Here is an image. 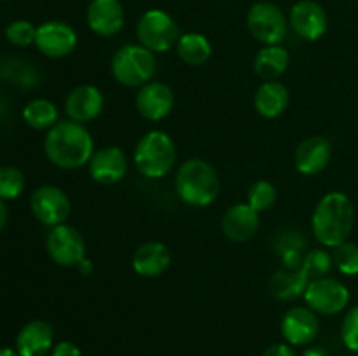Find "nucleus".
I'll return each mask as SVG.
<instances>
[{"instance_id":"nucleus-1","label":"nucleus","mask_w":358,"mask_h":356,"mask_svg":"<svg viewBox=\"0 0 358 356\" xmlns=\"http://www.w3.org/2000/svg\"><path fill=\"white\" fill-rule=\"evenodd\" d=\"M45 157L62 170H79L87 166L94 154V140L86 124L70 119L58 121L44 140Z\"/></svg>"},{"instance_id":"nucleus-2","label":"nucleus","mask_w":358,"mask_h":356,"mask_svg":"<svg viewBox=\"0 0 358 356\" xmlns=\"http://www.w3.org/2000/svg\"><path fill=\"white\" fill-rule=\"evenodd\" d=\"M355 225V206L345 192H327L315 206L311 232L325 248H336L348 241Z\"/></svg>"},{"instance_id":"nucleus-29","label":"nucleus","mask_w":358,"mask_h":356,"mask_svg":"<svg viewBox=\"0 0 358 356\" xmlns=\"http://www.w3.org/2000/svg\"><path fill=\"white\" fill-rule=\"evenodd\" d=\"M24 175L14 166L0 168V199H16L23 194Z\"/></svg>"},{"instance_id":"nucleus-33","label":"nucleus","mask_w":358,"mask_h":356,"mask_svg":"<svg viewBox=\"0 0 358 356\" xmlns=\"http://www.w3.org/2000/svg\"><path fill=\"white\" fill-rule=\"evenodd\" d=\"M51 356H83V351H80L79 346L73 344V342L62 341L58 342V344H55Z\"/></svg>"},{"instance_id":"nucleus-31","label":"nucleus","mask_w":358,"mask_h":356,"mask_svg":"<svg viewBox=\"0 0 358 356\" xmlns=\"http://www.w3.org/2000/svg\"><path fill=\"white\" fill-rule=\"evenodd\" d=\"M6 37L10 44L17 45V47H27V45L35 44V37H37V28L27 20H16L13 23L7 24Z\"/></svg>"},{"instance_id":"nucleus-38","label":"nucleus","mask_w":358,"mask_h":356,"mask_svg":"<svg viewBox=\"0 0 358 356\" xmlns=\"http://www.w3.org/2000/svg\"><path fill=\"white\" fill-rule=\"evenodd\" d=\"M0 356H20V355H17L16 349H10V348H0Z\"/></svg>"},{"instance_id":"nucleus-16","label":"nucleus","mask_w":358,"mask_h":356,"mask_svg":"<svg viewBox=\"0 0 358 356\" xmlns=\"http://www.w3.org/2000/svg\"><path fill=\"white\" fill-rule=\"evenodd\" d=\"M105 96L93 84H80L73 87L65 100V114L70 121L87 124L103 112Z\"/></svg>"},{"instance_id":"nucleus-22","label":"nucleus","mask_w":358,"mask_h":356,"mask_svg":"<svg viewBox=\"0 0 358 356\" xmlns=\"http://www.w3.org/2000/svg\"><path fill=\"white\" fill-rule=\"evenodd\" d=\"M290 91L280 80H264L254 94V107L264 119H276L289 108Z\"/></svg>"},{"instance_id":"nucleus-15","label":"nucleus","mask_w":358,"mask_h":356,"mask_svg":"<svg viewBox=\"0 0 358 356\" xmlns=\"http://www.w3.org/2000/svg\"><path fill=\"white\" fill-rule=\"evenodd\" d=\"M283 339L290 346H308L320 332L318 314L308 306H294L283 314L280 323Z\"/></svg>"},{"instance_id":"nucleus-18","label":"nucleus","mask_w":358,"mask_h":356,"mask_svg":"<svg viewBox=\"0 0 358 356\" xmlns=\"http://www.w3.org/2000/svg\"><path fill=\"white\" fill-rule=\"evenodd\" d=\"M332 157V143L325 136H310L297 145L294 152V166L301 175H318L329 166Z\"/></svg>"},{"instance_id":"nucleus-8","label":"nucleus","mask_w":358,"mask_h":356,"mask_svg":"<svg viewBox=\"0 0 358 356\" xmlns=\"http://www.w3.org/2000/svg\"><path fill=\"white\" fill-rule=\"evenodd\" d=\"M303 299L306 306L317 314L334 316L348 307L352 293L343 281L331 276H324V278L311 279Z\"/></svg>"},{"instance_id":"nucleus-13","label":"nucleus","mask_w":358,"mask_h":356,"mask_svg":"<svg viewBox=\"0 0 358 356\" xmlns=\"http://www.w3.org/2000/svg\"><path fill=\"white\" fill-rule=\"evenodd\" d=\"M175 107V94L168 84L150 80L138 87L135 96V108L145 121L157 122L171 114Z\"/></svg>"},{"instance_id":"nucleus-12","label":"nucleus","mask_w":358,"mask_h":356,"mask_svg":"<svg viewBox=\"0 0 358 356\" xmlns=\"http://www.w3.org/2000/svg\"><path fill=\"white\" fill-rule=\"evenodd\" d=\"M77 31L65 21H45L37 27L35 47L48 58H65L77 47Z\"/></svg>"},{"instance_id":"nucleus-35","label":"nucleus","mask_w":358,"mask_h":356,"mask_svg":"<svg viewBox=\"0 0 358 356\" xmlns=\"http://www.w3.org/2000/svg\"><path fill=\"white\" fill-rule=\"evenodd\" d=\"M76 269H77V271H79L80 274H83V276H90L91 272H93L94 265H93V262L90 260V258L84 257L83 260H80L79 264H77V267H76Z\"/></svg>"},{"instance_id":"nucleus-32","label":"nucleus","mask_w":358,"mask_h":356,"mask_svg":"<svg viewBox=\"0 0 358 356\" xmlns=\"http://www.w3.org/2000/svg\"><path fill=\"white\" fill-rule=\"evenodd\" d=\"M341 341L350 351L358 353V304L350 307L343 318Z\"/></svg>"},{"instance_id":"nucleus-3","label":"nucleus","mask_w":358,"mask_h":356,"mask_svg":"<svg viewBox=\"0 0 358 356\" xmlns=\"http://www.w3.org/2000/svg\"><path fill=\"white\" fill-rule=\"evenodd\" d=\"M175 192L184 205L205 208L219 198V173L208 161L191 157L180 164L175 175Z\"/></svg>"},{"instance_id":"nucleus-11","label":"nucleus","mask_w":358,"mask_h":356,"mask_svg":"<svg viewBox=\"0 0 358 356\" xmlns=\"http://www.w3.org/2000/svg\"><path fill=\"white\" fill-rule=\"evenodd\" d=\"M289 27L303 40H318L329 28L327 10L315 0H299L290 7Z\"/></svg>"},{"instance_id":"nucleus-14","label":"nucleus","mask_w":358,"mask_h":356,"mask_svg":"<svg viewBox=\"0 0 358 356\" xmlns=\"http://www.w3.org/2000/svg\"><path fill=\"white\" fill-rule=\"evenodd\" d=\"M90 177L96 184L114 185L119 184L128 173V157L124 150L117 145H107L94 150L87 163Z\"/></svg>"},{"instance_id":"nucleus-20","label":"nucleus","mask_w":358,"mask_h":356,"mask_svg":"<svg viewBox=\"0 0 358 356\" xmlns=\"http://www.w3.org/2000/svg\"><path fill=\"white\" fill-rule=\"evenodd\" d=\"M55 348V330L44 320H31L16 337V351L20 356H45Z\"/></svg>"},{"instance_id":"nucleus-17","label":"nucleus","mask_w":358,"mask_h":356,"mask_svg":"<svg viewBox=\"0 0 358 356\" xmlns=\"http://www.w3.org/2000/svg\"><path fill=\"white\" fill-rule=\"evenodd\" d=\"M87 27L98 37H114L124 27L121 0H91L86 9Z\"/></svg>"},{"instance_id":"nucleus-37","label":"nucleus","mask_w":358,"mask_h":356,"mask_svg":"<svg viewBox=\"0 0 358 356\" xmlns=\"http://www.w3.org/2000/svg\"><path fill=\"white\" fill-rule=\"evenodd\" d=\"M6 222H7V208L6 205H3V199H0V230L6 227Z\"/></svg>"},{"instance_id":"nucleus-28","label":"nucleus","mask_w":358,"mask_h":356,"mask_svg":"<svg viewBox=\"0 0 358 356\" xmlns=\"http://www.w3.org/2000/svg\"><path fill=\"white\" fill-rule=\"evenodd\" d=\"M301 267L304 269L310 279L324 278V276H329V272L334 267V258L324 248H313L304 255V258L301 260Z\"/></svg>"},{"instance_id":"nucleus-27","label":"nucleus","mask_w":358,"mask_h":356,"mask_svg":"<svg viewBox=\"0 0 358 356\" xmlns=\"http://www.w3.org/2000/svg\"><path fill=\"white\" fill-rule=\"evenodd\" d=\"M276 199H278L276 187L269 180H264V178L254 181L247 192V205L254 208L257 213L271 209L275 206Z\"/></svg>"},{"instance_id":"nucleus-5","label":"nucleus","mask_w":358,"mask_h":356,"mask_svg":"<svg viewBox=\"0 0 358 356\" xmlns=\"http://www.w3.org/2000/svg\"><path fill=\"white\" fill-rule=\"evenodd\" d=\"M156 54L142 44H126L114 52L112 77L124 87H142L156 73Z\"/></svg>"},{"instance_id":"nucleus-19","label":"nucleus","mask_w":358,"mask_h":356,"mask_svg":"<svg viewBox=\"0 0 358 356\" xmlns=\"http://www.w3.org/2000/svg\"><path fill=\"white\" fill-rule=\"evenodd\" d=\"M259 225H261L259 213L250 208L247 202H238V205L227 208L222 216V222H220L224 236L234 243L250 241L257 234Z\"/></svg>"},{"instance_id":"nucleus-21","label":"nucleus","mask_w":358,"mask_h":356,"mask_svg":"<svg viewBox=\"0 0 358 356\" xmlns=\"http://www.w3.org/2000/svg\"><path fill=\"white\" fill-rule=\"evenodd\" d=\"M171 264L170 248L161 241H147L140 244L131 258V267L142 278H157Z\"/></svg>"},{"instance_id":"nucleus-9","label":"nucleus","mask_w":358,"mask_h":356,"mask_svg":"<svg viewBox=\"0 0 358 356\" xmlns=\"http://www.w3.org/2000/svg\"><path fill=\"white\" fill-rule=\"evenodd\" d=\"M45 250L55 264L62 267H77V264L86 257V241L76 227L59 223L49 230Z\"/></svg>"},{"instance_id":"nucleus-34","label":"nucleus","mask_w":358,"mask_h":356,"mask_svg":"<svg viewBox=\"0 0 358 356\" xmlns=\"http://www.w3.org/2000/svg\"><path fill=\"white\" fill-rule=\"evenodd\" d=\"M262 356H297L296 351L290 344L287 342H278V344H273L262 353Z\"/></svg>"},{"instance_id":"nucleus-24","label":"nucleus","mask_w":358,"mask_h":356,"mask_svg":"<svg viewBox=\"0 0 358 356\" xmlns=\"http://www.w3.org/2000/svg\"><path fill=\"white\" fill-rule=\"evenodd\" d=\"M290 65V54L282 44L264 45L255 54L254 72L262 80H278Z\"/></svg>"},{"instance_id":"nucleus-25","label":"nucleus","mask_w":358,"mask_h":356,"mask_svg":"<svg viewBox=\"0 0 358 356\" xmlns=\"http://www.w3.org/2000/svg\"><path fill=\"white\" fill-rule=\"evenodd\" d=\"M178 58L191 66H201L212 56L213 49L208 38L198 31H189V34H182L178 38L177 45H175Z\"/></svg>"},{"instance_id":"nucleus-10","label":"nucleus","mask_w":358,"mask_h":356,"mask_svg":"<svg viewBox=\"0 0 358 356\" xmlns=\"http://www.w3.org/2000/svg\"><path fill=\"white\" fill-rule=\"evenodd\" d=\"M31 213L41 223L48 227H56L65 223L72 212V202L63 188L55 185H42L31 194Z\"/></svg>"},{"instance_id":"nucleus-7","label":"nucleus","mask_w":358,"mask_h":356,"mask_svg":"<svg viewBox=\"0 0 358 356\" xmlns=\"http://www.w3.org/2000/svg\"><path fill=\"white\" fill-rule=\"evenodd\" d=\"M247 28L252 37L264 45L282 44L289 34V17L276 3L255 2L247 13Z\"/></svg>"},{"instance_id":"nucleus-26","label":"nucleus","mask_w":358,"mask_h":356,"mask_svg":"<svg viewBox=\"0 0 358 356\" xmlns=\"http://www.w3.org/2000/svg\"><path fill=\"white\" fill-rule=\"evenodd\" d=\"M23 119L34 129H51L58 122V108L45 98H37L23 108Z\"/></svg>"},{"instance_id":"nucleus-23","label":"nucleus","mask_w":358,"mask_h":356,"mask_svg":"<svg viewBox=\"0 0 358 356\" xmlns=\"http://www.w3.org/2000/svg\"><path fill=\"white\" fill-rule=\"evenodd\" d=\"M310 281L311 279L308 278V274L301 265H294V267L287 265V267L278 269L271 276L269 292L275 299L289 302V300L297 299V297H303Z\"/></svg>"},{"instance_id":"nucleus-30","label":"nucleus","mask_w":358,"mask_h":356,"mask_svg":"<svg viewBox=\"0 0 358 356\" xmlns=\"http://www.w3.org/2000/svg\"><path fill=\"white\" fill-rule=\"evenodd\" d=\"M334 265L341 274L357 276L358 274V244L352 241H345L334 248Z\"/></svg>"},{"instance_id":"nucleus-6","label":"nucleus","mask_w":358,"mask_h":356,"mask_svg":"<svg viewBox=\"0 0 358 356\" xmlns=\"http://www.w3.org/2000/svg\"><path fill=\"white\" fill-rule=\"evenodd\" d=\"M138 44L152 51L154 54L170 51L180 38L178 24L166 10L149 9L138 17L136 23Z\"/></svg>"},{"instance_id":"nucleus-36","label":"nucleus","mask_w":358,"mask_h":356,"mask_svg":"<svg viewBox=\"0 0 358 356\" xmlns=\"http://www.w3.org/2000/svg\"><path fill=\"white\" fill-rule=\"evenodd\" d=\"M303 356H329V355H327V351H325L324 348H318V346H317V348L306 349Z\"/></svg>"},{"instance_id":"nucleus-4","label":"nucleus","mask_w":358,"mask_h":356,"mask_svg":"<svg viewBox=\"0 0 358 356\" xmlns=\"http://www.w3.org/2000/svg\"><path fill=\"white\" fill-rule=\"evenodd\" d=\"M133 164L142 177L150 180L164 178L177 164V145L163 129H150L133 150Z\"/></svg>"}]
</instances>
